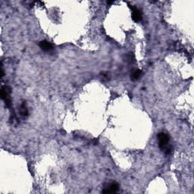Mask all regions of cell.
Here are the masks:
<instances>
[{
	"label": "cell",
	"mask_w": 194,
	"mask_h": 194,
	"mask_svg": "<svg viewBox=\"0 0 194 194\" xmlns=\"http://www.w3.org/2000/svg\"><path fill=\"white\" fill-rule=\"evenodd\" d=\"M157 136L159 140V148L162 150H165L167 153H169L171 150L170 147L168 146V142H169V137L168 135L165 133H159Z\"/></svg>",
	"instance_id": "cell-1"
},
{
	"label": "cell",
	"mask_w": 194,
	"mask_h": 194,
	"mask_svg": "<svg viewBox=\"0 0 194 194\" xmlns=\"http://www.w3.org/2000/svg\"><path fill=\"white\" fill-rule=\"evenodd\" d=\"M1 97L5 100L6 106L9 107L11 106V99H10V89L8 87H2L1 90Z\"/></svg>",
	"instance_id": "cell-2"
},
{
	"label": "cell",
	"mask_w": 194,
	"mask_h": 194,
	"mask_svg": "<svg viewBox=\"0 0 194 194\" xmlns=\"http://www.w3.org/2000/svg\"><path fill=\"white\" fill-rule=\"evenodd\" d=\"M119 189V185L116 182H112L108 184L103 190V193H115Z\"/></svg>",
	"instance_id": "cell-3"
},
{
	"label": "cell",
	"mask_w": 194,
	"mask_h": 194,
	"mask_svg": "<svg viewBox=\"0 0 194 194\" xmlns=\"http://www.w3.org/2000/svg\"><path fill=\"white\" fill-rule=\"evenodd\" d=\"M39 46H40V47L41 48L43 51H45V52H50V51H52V49H53L52 45L49 42L46 41V40H43V41L40 42Z\"/></svg>",
	"instance_id": "cell-4"
},
{
	"label": "cell",
	"mask_w": 194,
	"mask_h": 194,
	"mask_svg": "<svg viewBox=\"0 0 194 194\" xmlns=\"http://www.w3.org/2000/svg\"><path fill=\"white\" fill-rule=\"evenodd\" d=\"M132 18H133V20L136 22L140 21H141V19H142V13H141V12L140 11L138 8H136V7H133V8Z\"/></svg>",
	"instance_id": "cell-5"
},
{
	"label": "cell",
	"mask_w": 194,
	"mask_h": 194,
	"mask_svg": "<svg viewBox=\"0 0 194 194\" xmlns=\"http://www.w3.org/2000/svg\"><path fill=\"white\" fill-rule=\"evenodd\" d=\"M141 74H142L141 71L139 70V69H136V70L133 71L132 72L131 74H130V78H131L132 81H137V80L141 77Z\"/></svg>",
	"instance_id": "cell-6"
},
{
	"label": "cell",
	"mask_w": 194,
	"mask_h": 194,
	"mask_svg": "<svg viewBox=\"0 0 194 194\" xmlns=\"http://www.w3.org/2000/svg\"><path fill=\"white\" fill-rule=\"evenodd\" d=\"M20 112H21V115L22 116H24V117L28 116V109H27L26 104H25V103H23V104H22L21 106Z\"/></svg>",
	"instance_id": "cell-7"
},
{
	"label": "cell",
	"mask_w": 194,
	"mask_h": 194,
	"mask_svg": "<svg viewBox=\"0 0 194 194\" xmlns=\"http://www.w3.org/2000/svg\"><path fill=\"white\" fill-rule=\"evenodd\" d=\"M107 3L108 4H112V3H113V2H112V1H108Z\"/></svg>",
	"instance_id": "cell-8"
}]
</instances>
